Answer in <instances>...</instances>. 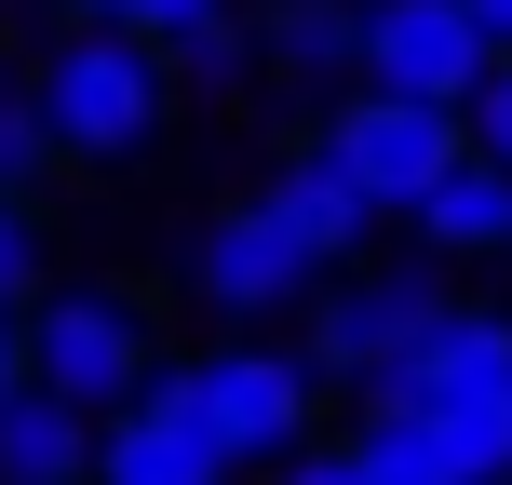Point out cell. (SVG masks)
Instances as JSON below:
<instances>
[{
    "label": "cell",
    "instance_id": "cell-1",
    "mask_svg": "<svg viewBox=\"0 0 512 485\" xmlns=\"http://www.w3.org/2000/svg\"><path fill=\"white\" fill-rule=\"evenodd\" d=\"M27 95H41L54 162H135L162 135V108H176V68H162L135 27H68V41L27 68Z\"/></svg>",
    "mask_w": 512,
    "mask_h": 485
},
{
    "label": "cell",
    "instance_id": "cell-2",
    "mask_svg": "<svg viewBox=\"0 0 512 485\" xmlns=\"http://www.w3.org/2000/svg\"><path fill=\"white\" fill-rule=\"evenodd\" d=\"M364 405H405V418H432L445 445H459V472L472 485H499L512 472V310H445V337L405 364V378H378Z\"/></svg>",
    "mask_w": 512,
    "mask_h": 485
},
{
    "label": "cell",
    "instance_id": "cell-3",
    "mask_svg": "<svg viewBox=\"0 0 512 485\" xmlns=\"http://www.w3.org/2000/svg\"><path fill=\"white\" fill-rule=\"evenodd\" d=\"M149 378H162V364H149V310H135V297H108V283L27 297V391H41V405H81L108 432Z\"/></svg>",
    "mask_w": 512,
    "mask_h": 485
},
{
    "label": "cell",
    "instance_id": "cell-4",
    "mask_svg": "<svg viewBox=\"0 0 512 485\" xmlns=\"http://www.w3.org/2000/svg\"><path fill=\"white\" fill-rule=\"evenodd\" d=\"M176 378H189V418H203V445L230 472H283L310 445V364L297 351H203Z\"/></svg>",
    "mask_w": 512,
    "mask_h": 485
},
{
    "label": "cell",
    "instance_id": "cell-5",
    "mask_svg": "<svg viewBox=\"0 0 512 485\" xmlns=\"http://www.w3.org/2000/svg\"><path fill=\"white\" fill-rule=\"evenodd\" d=\"M445 283L432 270H364V283H337L324 310H310V378H351V391H378V378H405L418 351L445 337Z\"/></svg>",
    "mask_w": 512,
    "mask_h": 485
},
{
    "label": "cell",
    "instance_id": "cell-6",
    "mask_svg": "<svg viewBox=\"0 0 512 485\" xmlns=\"http://www.w3.org/2000/svg\"><path fill=\"white\" fill-rule=\"evenodd\" d=\"M310 149L364 189V216H418V189L459 162V108H405V95H351Z\"/></svg>",
    "mask_w": 512,
    "mask_h": 485
},
{
    "label": "cell",
    "instance_id": "cell-7",
    "mask_svg": "<svg viewBox=\"0 0 512 485\" xmlns=\"http://www.w3.org/2000/svg\"><path fill=\"white\" fill-rule=\"evenodd\" d=\"M472 81H486V27L459 0H364V95L472 108Z\"/></svg>",
    "mask_w": 512,
    "mask_h": 485
},
{
    "label": "cell",
    "instance_id": "cell-8",
    "mask_svg": "<svg viewBox=\"0 0 512 485\" xmlns=\"http://www.w3.org/2000/svg\"><path fill=\"white\" fill-rule=\"evenodd\" d=\"M189 283H203V310H230V324H270V310H297L324 270L270 230V203H230V216H203V243H189Z\"/></svg>",
    "mask_w": 512,
    "mask_h": 485
},
{
    "label": "cell",
    "instance_id": "cell-9",
    "mask_svg": "<svg viewBox=\"0 0 512 485\" xmlns=\"http://www.w3.org/2000/svg\"><path fill=\"white\" fill-rule=\"evenodd\" d=\"M95 485H230V459L203 445V418H189V378H176V364H162V378L95 432Z\"/></svg>",
    "mask_w": 512,
    "mask_h": 485
},
{
    "label": "cell",
    "instance_id": "cell-10",
    "mask_svg": "<svg viewBox=\"0 0 512 485\" xmlns=\"http://www.w3.org/2000/svg\"><path fill=\"white\" fill-rule=\"evenodd\" d=\"M256 203H270V230H283V243H297V256H310V270H337V256H351L364 230H378V216H364V189H351V176H337V162H324V149H297V162H283V176H270V189H256Z\"/></svg>",
    "mask_w": 512,
    "mask_h": 485
},
{
    "label": "cell",
    "instance_id": "cell-11",
    "mask_svg": "<svg viewBox=\"0 0 512 485\" xmlns=\"http://www.w3.org/2000/svg\"><path fill=\"white\" fill-rule=\"evenodd\" d=\"M256 68L270 81H364V0H270Z\"/></svg>",
    "mask_w": 512,
    "mask_h": 485
},
{
    "label": "cell",
    "instance_id": "cell-12",
    "mask_svg": "<svg viewBox=\"0 0 512 485\" xmlns=\"http://www.w3.org/2000/svg\"><path fill=\"white\" fill-rule=\"evenodd\" d=\"M418 243H432V256H512V176L459 149L432 189H418Z\"/></svg>",
    "mask_w": 512,
    "mask_h": 485
},
{
    "label": "cell",
    "instance_id": "cell-13",
    "mask_svg": "<svg viewBox=\"0 0 512 485\" xmlns=\"http://www.w3.org/2000/svg\"><path fill=\"white\" fill-rule=\"evenodd\" d=\"M0 485H95V418L14 391V405H0Z\"/></svg>",
    "mask_w": 512,
    "mask_h": 485
},
{
    "label": "cell",
    "instance_id": "cell-14",
    "mask_svg": "<svg viewBox=\"0 0 512 485\" xmlns=\"http://www.w3.org/2000/svg\"><path fill=\"white\" fill-rule=\"evenodd\" d=\"M351 472H364V485H472V472H459V445H445L432 418H405V405H364Z\"/></svg>",
    "mask_w": 512,
    "mask_h": 485
},
{
    "label": "cell",
    "instance_id": "cell-15",
    "mask_svg": "<svg viewBox=\"0 0 512 485\" xmlns=\"http://www.w3.org/2000/svg\"><path fill=\"white\" fill-rule=\"evenodd\" d=\"M459 149L512 176V54H486V81H472V108H459Z\"/></svg>",
    "mask_w": 512,
    "mask_h": 485
},
{
    "label": "cell",
    "instance_id": "cell-16",
    "mask_svg": "<svg viewBox=\"0 0 512 485\" xmlns=\"http://www.w3.org/2000/svg\"><path fill=\"white\" fill-rule=\"evenodd\" d=\"M54 162V135H41V95H27V81H0V189H27Z\"/></svg>",
    "mask_w": 512,
    "mask_h": 485
},
{
    "label": "cell",
    "instance_id": "cell-17",
    "mask_svg": "<svg viewBox=\"0 0 512 485\" xmlns=\"http://www.w3.org/2000/svg\"><path fill=\"white\" fill-rule=\"evenodd\" d=\"M216 14H230V0H122V14H108V27H135V41H149V54H189V41H203Z\"/></svg>",
    "mask_w": 512,
    "mask_h": 485
},
{
    "label": "cell",
    "instance_id": "cell-18",
    "mask_svg": "<svg viewBox=\"0 0 512 485\" xmlns=\"http://www.w3.org/2000/svg\"><path fill=\"white\" fill-rule=\"evenodd\" d=\"M27 283H41V216H27V189H0V297L27 310Z\"/></svg>",
    "mask_w": 512,
    "mask_h": 485
},
{
    "label": "cell",
    "instance_id": "cell-19",
    "mask_svg": "<svg viewBox=\"0 0 512 485\" xmlns=\"http://www.w3.org/2000/svg\"><path fill=\"white\" fill-rule=\"evenodd\" d=\"M270 485H364V472H351V445H297V459H283Z\"/></svg>",
    "mask_w": 512,
    "mask_h": 485
},
{
    "label": "cell",
    "instance_id": "cell-20",
    "mask_svg": "<svg viewBox=\"0 0 512 485\" xmlns=\"http://www.w3.org/2000/svg\"><path fill=\"white\" fill-rule=\"evenodd\" d=\"M14 391H27V310L0 297V405H14Z\"/></svg>",
    "mask_w": 512,
    "mask_h": 485
},
{
    "label": "cell",
    "instance_id": "cell-21",
    "mask_svg": "<svg viewBox=\"0 0 512 485\" xmlns=\"http://www.w3.org/2000/svg\"><path fill=\"white\" fill-rule=\"evenodd\" d=\"M472 27H486V54H512V0H459Z\"/></svg>",
    "mask_w": 512,
    "mask_h": 485
},
{
    "label": "cell",
    "instance_id": "cell-22",
    "mask_svg": "<svg viewBox=\"0 0 512 485\" xmlns=\"http://www.w3.org/2000/svg\"><path fill=\"white\" fill-rule=\"evenodd\" d=\"M108 14H122V0H68V27H108Z\"/></svg>",
    "mask_w": 512,
    "mask_h": 485
},
{
    "label": "cell",
    "instance_id": "cell-23",
    "mask_svg": "<svg viewBox=\"0 0 512 485\" xmlns=\"http://www.w3.org/2000/svg\"><path fill=\"white\" fill-rule=\"evenodd\" d=\"M499 485H512V472H499Z\"/></svg>",
    "mask_w": 512,
    "mask_h": 485
}]
</instances>
